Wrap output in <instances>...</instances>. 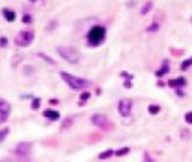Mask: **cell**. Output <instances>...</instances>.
I'll return each mask as SVG.
<instances>
[{"label":"cell","mask_w":192,"mask_h":162,"mask_svg":"<svg viewBox=\"0 0 192 162\" xmlns=\"http://www.w3.org/2000/svg\"><path fill=\"white\" fill-rule=\"evenodd\" d=\"M105 35H107V29L104 26H93L87 33V44L90 47H98L104 42Z\"/></svg>","instance_id":"1"},{"label":"cell","mask_w":192,"mask_h":162,"mask_svg":"<svg viewBox=\"0 0 192 162\" xmlns=\"http://www.w3.org/2000/svg\"><path fill=\"white\" fill-rule=\"evenodd\" d=\"M57 53L60 54V57L63 60H66L68 63H71V65H75L80 62L81 59V56H80V53L77 51L75 48H72V47H65V45H60L57 47Z\"/></svg>","instance_id":"2"},{"label":"cell","mask_w":192,"mask_h":162,"mask_svg":"<svg viewBox=\"0 0 192 162\" xmlns=\"http://www.w3.org/2000/svg\"><path fill=\"white\" fill-rule=\"evenodd\" d=\"M60 77H62V80H63L72 90H78V89H83L86 86H89V81H86L83 78H78V77H75V75H71L66 71H62V72H60Z\"/></svg>","instance_id":"3"},{"label":"cell","mask_w":192,"mask_h":162,"mask_svg":"<svg viewBox=\"0 0 192 162\" xmlns=\"http://www.w3.org/2000/svg\"><path fill=\"white\" fill-rule=\"evenodd\" d=\"M35 39V32L33 30H23L15 36V45L18 47H29L33 42Z\"/></svg>","instance_id":"4"},{"label":"cell","mask_w":192,"mask_h":162,"mask_svg":"<svg viewBox=\"0 0 192 162\" xmlns=\"http://www.w3.org/2000/svg\"><path fill=\"white\" fill-rule=\"evenodd\" d=\"M131 108H132V101L131 99H120V102H119V113L123 117H129L131 116Z\"/></svg>","instance_id":"5"},{"label":"cell","mask_w":192,"mask_h":162,"mask_svg":"<svg viewBox=\"0 0 192 162\" xmlns=\"http://www.w3.org/2000/svg\"><path fill=\"white\" fill-rule=\"evenodd\" d=\"M30 149H32V144L30 143H18L17 144V149H15V152H17V155H20V156H29V153H30Z\"/></svg>","instance_id":"6"},{"label":"cell","mask_w":192,"mask_h":162,"mask_svg":"<svg viewBox=\"0 0 192 162\" xmlns=\"http://www.w3.org/2000/svg\"><path fill=\"white\" fill-rule=\"evenodd\" d=\"M92 123L96 125V126H107L108 119H107L105 116H102V114H95L92 117Z\"/></svg>","instance_id":"7"},{"label":"cell","mask_w":192,"mask_h":162,"mask_svg":"<svg viewBox=\"0 0 192 162\" xmlns=\"http://www.w3.org/2000/svg\"><path fill=\"white\" fill-rule=\"evenodd\" d=\"M170 72V60L165 59L164 62H162V66H161V69H159L158 72H156V77L158 78H162L165 74H168Z\"/></svg>","instance_id":"8"},{"label":"cell","mask_w":192,"mask_h":162,"mask_svg":"<svg viewBox=\"0 0 192 162\" xmlns=\"http://www.w3.org/2000/svg\"><path fill=\"white\" fill-rule=\"evenodd\" d=\"M168 86L173 87V89H180V87H185V86H186V80H185L183 77L176 78V80H170V81H168Z\"/></svg>","instance_id":"9"},{"label":"cell","mask_w":192,"mask_h":162,"mask_svg":"<svg viewBox=\"0 0 192 162\" xmlns=\"http://www.w3.org/2000/svg\"><path fill=\"white\" fill-rule=\"evenodd\" d=\"M9 113H11V104H9L8 101H5V99L0 98V114L9 116Z\"/></svg>","instance_id":"10"},{"label":"cell","mask_w":192,"mask_h":162,"mask_svg":"<svg viewBox=\"0 0 192 162\" xmlns=\"http://www.w3.org/2000/svg\"><path fill=\"white\" fill-rule=\"evenodd\" d=\"M42 114H44V117H47L48 120H53V122H54V120H59V117H60L59 111L50 110V108H48V110H45L44 113H42Z\"/></svg>","instance_id":"11"},{"label":"cell","mask_w":192,"mask_h":162,"mask_svg":"<svg viewBox=\"0 0 192 162\" xmlns=\"http://www.w3.org/2000/svg\"><path fill=\"white\" fill-rule=\"evenodd\" d=\"M2 14H3V17H5V20L6 21H9V23H12V21H15V12L14 11H11V9H2Z\"/></svg>","instance_id":"12"},{"label":"cell","mask_w":192,"mask_h":162,"mask_svg":"<svg viewBox=\"0 0 192 162\" xmlns=\"http://www.w3.org/2000/svg\"><path fill=\"white\" fill-rule=\"evenodd\" d=\"M152 8H153V3L149 0V2H146V3H144V6H143L141 11H140V14H141V15H146V14H147Z\"/></svg>","instance_id":"13"},{"label":"cell","mask_w":192,"mask_h":162,"mask_svg":"<svg viewBox=\"0 0 192 162\" xmlns=\"http://www.w3.org/2000/svg\"><path fill=\"white\" fill-rule=\"evenodd\" d=\"M36 56H38V57H41V59H44V60H45V62H47V63H48V65H56V62H54V60L51 59V57H48V56H45V54H42V53H38Z\"/></svg>","instance_id":"14"},{"label":"cell","mask_w":192,"mask_h":162,"mask_svg":"<svg viewBox=\"0 0 192 162\" xmlns=\"http://www.w3.org/2000/svg\"><path fill=\"white\" fill-rule=\"evenodd\" d=\"M113 155H114V150H111V149H110V150H107V152H102V153L99 155V159H108V158H111Z\"/></svg>","instance_id":"15"},{"label":"cell","mask_w":192,"mask_h":162,"mask_svg":"<svg viewBox=\"0 0 192 162\" xmlns=\"http://www.w3.org/2000/svg\"><path fill=\"white\" fill-rule=\"evenodd\" d=\"M159 111H161V108H159V105H149V113L150 114H158Z\"/></svg>","instance_id":"16"},{"label":"cell","mask_w":192,"mask_h":162,"mask_svg":"<svg viewBox=\"0 0 192 162\" xmlns=\"http://www.w3.org/2000/svg\"><path fill=\"white\" fill-rule=\"evenodd\" d=\"M128 153H129V147H123V149H120V150L114 152L116 156H123V155H128Z\"/></svg>","instance_id":"17"},{"label":"cell","mask_w":192,"mask_h":162,"mask_svg":"<svg viewBox=\"0 0 192 162\" xmlns=\"http://www.w3.org/2000/svg\"><path fill=\"white\" fill-rule=\"evenodd\" d=\"M191 65H192V59L183 60V63H182V66H180V68H182V71H186V69L189 68V66H191Z\"/></svg>","instance_id":"18"},{"label":"cell","mask_w":192,"mask_h":162,"mask_svg":"<svg viewBox=\"0 0 192 162\" xmlns=\"http://www.w3.org/2000/svg\"><path fill=\"white\" fill-rule=\"evenodd\" d=\"M32 21H33V18H32L30 14H24V15H23V23H24V24H30Z\"/></svg>","instance_id":"19"},{"label":"cell","mask_w":192,"mask_h":162,"mask_svg":"<svg viewBox=\"0 0 192 162\" xmlns=\"http://www.w3.org/2000/svg\"><path fill=\"white\" fill-rule=\"evenodd\" d=\"M41 107V99L39 98H35L33 102H32V110H38Z\"/></svg>","instance_id":"20"},{"label":"cell","mask_w":192,"mask_h":162,"mask_svg":"<svg viewBox=\"0 0 192 162\" xmlns=\"http://www.w3.org/2000/svg\"><path fill=\"white\" fill-rule=\"evenodd\" d=\"M8 134H9V129L8 128H6V129H2V131H0V143H2V141H3L6 137H8Z\"/></svg>","instance_id":"21"},{"label":"cell","mask_w":192,"mask_h":162,"mask_svg":"<svg viewBox=\"0 0 192 162\" xmlns=\"http://www.w3.org/2000/svg\"><path fill=\"white\" fill-rule=\"evenodd\" d=\"M158 30H159L158 23H153V24H150V26L147 27V32H158Z\"/></svg>","instance_id":"22"},{"label":"cell","mask_w":192,"mask_h":162,"mask_svg":"<svg viewBox=\"0 0 192 162\" xmlns=\"http://www.w3.org/2000/svg\"><path fill=\"white\" fill-rule=\"evenodd\" d=\"M80 99H81L83 102L89 101V99H90V92H83V93H81V96H80Z\"/></svg>","instance_id":"23"},{"label":"cell","mask_w":192,"mask_h":162,"mask_svg":"<svg viewBox=\"0 0 192 162\" xmlns=\"http://www.w3.org/2000/svg\"><path fill=\"white\" fill-rule=\"evenodd\" d=\"M185 122H186V123H191V125H192V111H189V113H186V114H185Z\"/></svg>","instance_id":"24"},{"label":"cell","mask_w":192,"mask_h":162,"mask_svg":"<svg viewBox=\"0 0 192 162\" xmlns=\"http://www.w3.org/2000/svg\"><path fill=\"white\" fill-rule=\"evenodd\" d=\"M6 45H8V38L2 36V38H0V47L3 48V47H6Z\"/></svg>","instance_id":"25"},{"label":"cell","mask_w":192,"mask_h":162,"mask_svg":"<svg viewBox=\"0 0 192 162\" xmlns=\"http://www.w3.org/2000/svg\"><path fill=\"white\" fill-rule=\"evenodd\" d=\"M120 77L122 78H128V80H132V75H131V74H128V72H125V71H123V72H120Z\"/></svg>","instance_id":"26"},{"label":"cell","mask_w":192,"mask_h":162,"mask_svg":"<svg viewBox=\"0 0 192 162\" xmlns=\"http://www.w3.org/2000/svg\"><path fill=\"white\" fill-rule=\"evenodd\" d=\"M20 60H21V56H15L12 60V66H17V62H20Z\"/></svg>","instance_id":"27"},{"label":"cell","mask_w":192,"mask_h":162,"mask_svg":"<svg viewBox=\"0 0 192 162\" xmlns=\"http://www.w3.org/2000/svg\"><path fill=\"white\" fill-rule=\"evenodd\" d=\"M182 134H183V135H182V138L185 140V138H189V134H191V132H189V131H185V129H183V131H182Z\"/></svg>","instance_id":"28"},{"label":"cell","mask_w":192,"mask_h":162,"mask_svg":"<svg viewBox=\"0 0 192 162\" xmlns=\"http://www.w3.org/2000/svg\"><path fill=\"white\" fill-rule=\"evenodd\" d=\"M8 119V116H3V114H0V123H5Z\"/></svg>","instance_id":"29"},{"label":"cell","mask_w":192,"mask_h":162,"mask_svg":"<svg viewBox=\"0 0 192 162\" xmlns=\"http://www.w3.org/2000/svg\"><path fill=\"white\" fill-rule=\"evenodd\" d=\"M126 87V89H131L132 87V84H131V81H125V84H123Z\"/></svg>","instance_id":"30"},{"label":"cell","mask_w":192,"mask_h":162,"mask_svg":"<svg viewBox=\"0 0 192 162\" xmlns=\"http://www.w3.org/2000/svg\"><path fill=\"white\" fill-rule=\"evenodd\" d=\"M164 86H165L164 84V81H158V87H164Z\"/></svg>","instance_id":"31"},{"label":"cell","mask_w":192,"mask_h":162,"mask_svg":"<svg viewBox=\"0 0 192 162\" xmlns=\"http://www.w3.org/2000/svg\"><path fill=\"white\" fill-rule=\"evenodd\" d=\"M57 102H59L57 99H50V104H57Z\"/></svg>","instance_id":"32"},{"label":"cell","mask_w":192,"mask_h":162,"mask_svg":"<svg viewBox=\"0 0 192 162\" xmlns=\"http://www.w3.org/2000/svg\"><path fill=\"white\" fill-rule=\"evenodd\" d=\"M2 162H9V161H2Z\"/></svg>","instance_id":"33"},{"label":"cell","mask_w":192,"mask_h":162,"mask_svg":"<svg viewBox=\"0 0 192 162\" xmlns=\"http://www.w3.org/2000/svg\"><path fill=\"white\" fill-rule=\"evenodd\" d=\"M30 2H36V0H30Z\"/></svg>","instance_id":"34"},{"label":"cell","mask_w":192,"mask_h":162,"mask_svg":"<svg viewBox=\"0 0 192 162\" xmlns=\"http://www.w3.org/2000/svg\"><path fill=\"white\" fill-rule=\"evenodd\" d=\"M191 21H192V18H191Z\"/></svg>","instance_id":"35"}]
</instances>
